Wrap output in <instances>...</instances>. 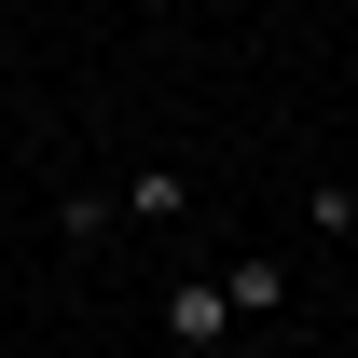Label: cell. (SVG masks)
<instances>
[{
  "mask_svg": "<svg viewBox=\"0 0 358 358\" xmlns=\"http://www.w3.org/2000/svg\"><path fill=\"white\" fill-rule=\"evenodd\" d=\"M166 345H179V358H221V345H234V303H221V275H207V289H166Z\"/></svg>",
  "mask_w": 358,
  "mask_h": 358,
  "instance_id": "1",
  "label": "cell"
},
{
  "mask_svg": "<svg viewBox=\"0 0 358 358\" xmlns=\"http://www.w3.org/2000/svg\"><path fill=\"white\" fill-rule=\"evenodd\" d=\"M221 303H234V331L289 303V275H275V248H234V262H221Z\"/></svg>",
  "mask_w": 358,
  "mask_h": 358,
  "instance_id": "2",
  "label": "cell"
},
{
  "mask_svg": "<svg viewBox=\"0 0 358 358\" xmlns=\"http://www.w3.org/2000/svg\"><path fill=\"white\" fill-rule=\"evenodd\" d=\"M55 234L96 248V234H124V193H55Z\"/></svg>",
  "mask_w": 358,
  "mask_h": 358,
  "instance_id": "3",
  "label": "cell"
},
{
  "mask_svg": "<svg viewBox=\"0 0 358 358\" xmlns=\"http://www.w3.org/2000/svg\"><path fill=\"white\" fill-rule=\"evenodd\" d=\"M110 193H124V221H179L193 179H179V166H138V179H110Z\"/></svg>",
  "mask_w": 358,
  "mask_h": 358,
  "instance_id": "4",
  "label": "cell"
},
{
  "mask_svg": "<svg viewBox=\"0 0 358 358\" xmlns=\"http://www.w3.org/2000/svg\"><path fill=\"white\" fill-rule=\"evenodd\" d=\"M303 221H317V234H358V179H317V193H303Z\"/></svg>",
  "mask_w": 358,
  "mask_h": 358,
  "instance_id": "5",
  "label": "cell"
},
{
  "mask_svg": "<svg viewBox=\"0 0 358 358\" xmlns=\"http://www.w3.org/2000/svg\"><path fill=\"white\" fill-rule=\"evenodd\" d=\"M221 358H248V345H221Z\"/></svg>",
  "mask_w": 358,
  "mask_h": 358,
  "instance_id": "6",
  "label": "cell"
}]
</instances>
